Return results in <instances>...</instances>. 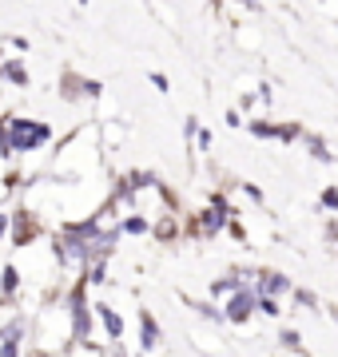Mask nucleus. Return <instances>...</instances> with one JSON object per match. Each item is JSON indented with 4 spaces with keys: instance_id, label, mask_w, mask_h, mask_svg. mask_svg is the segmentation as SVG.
<instances>
[{
    "instance_id": "17",
    "label": "nucleus",
    "mask_w": 338,
    "mask_h": 357,
    "mask_svg": "<svg viewBox=\"0 0 338 357\" xmlns=\"http://www.w3.org/2000/svg\"><path fill=\"white\" fill-rule=\"evenodd\" d=\"M13 234V211H0V243Z\"/></svg>"
},
{
    "instance_id": "13",
    "label": "nucleus",
    "mask_w": 338,
    "mask_h": 357,
    "mask_svg": "<svg viewBox=\"0 0 338 357\" xmlns=\"http://www.w3.org/2000/svg\"><path fill=\"white\" fill-rule=\"evenodd\" d=\"M279 345H283V349H291V354H302V349H307L299 330H283V333H279Z\"/></svg>"
},
{
    "instance_id": "2",
    "label": "nucleus",
    "mask_w": 338,
    "mask_h": 357,
    "mask_svg": "<svg viewBox=\"0 0 338 357\" xmlns=\"http://www.w3.org/2000/svg\"><path fill=\"white\" fill-rule=\"evenodd\" d=\"M8 139H13V155L24 159V155L44 151L56 139V131H52V123L32 119V115H8Z\"/></svg>"
},
{
    "instance_id": "3",
    "label": "nucleus",
    "mask_w": 338,
    "mask_h": 357,
    "mask_svg": "<svg viewBox=\"0 0 338 357\" xmlns=\"http://www.w3.org/2000/svg\"><path fill=\"white\" fill-rule=\"evenodd\" d=\"M235 222V206L223 199V195H215L207 206H199L196 218H191V234L196 238H203V243H211V238H219L223 230H231Z\"/></svg>"
},
{
    "instance_id": "19",
    "label": "nucleus",
    "mask_w": 338,
    "mask_h": 357,
    "mask_svg": "<svg viewBox=\"0 0 338 357\" xmlns=\"http://www.w3.org/2000/svg\"><path fill=\"white\" fill-rule=\"evenodd\" d=\"M239 4H243V8H251V13H255V8H259V0H239Z\"/></svg>"
},
{
    "instance_id": "18",
    "label": "nucleus",
    "mask_w": 338,
    "mask_h": 357,
    "mask_svg": "<svg viewBox=\"0 0 338 357\" xmlns=\"http://www.w3.org/2000/svg\"><path fill=\"white\" fill-rule=\"evenodd\" d=\"M152 88H156V91H168L171 84H168V76H163V72H152Z\"/></svg>"
},
{
    "instance_id": "9",
    "label": "nucleus",
    "mask_w": 338,
    "mask_h": 357,
    "mask_svg": "<svg viewBox=\"0 0 338 357\" xmlns=\"http://www.w3.org/2000/svg\"><path fill=\"white\" fill-rule=\"evenodd\" d=\"M159 345H163V330H159L156 314H147V310H143V314H140V349H143V354H156Z\"/></svg>"
},
{
    "instance_id": "1",
    "label": "nucleus",
    "mask_w": 338,
    "mask_h": 357,
    "mask_svg": "<svg viewBox=\"0 0 338 357\" xmlns=\"http://www.w3.org/2000/svg\"><path fill=\"white\" fill-rule=\"evenodd\" d=\"M100 167H104V135H100V123H91V128H80L52 155L48 175L64 178V183H96Z\"/></svg>"
},
{
    "instance_id": "15",
    "label": "nucleus",
    "mask_w": 338,
    "mask_h": 357,
    "mask_svg": "<svg viewBox=\"0 0 338 357\" xmlns=\"http://www.w3.org/2000/svg\"><path fill=\"white\" fill-rule=\"evenodd\" d=\"M295 302H299L302 310H323V302H318V294H311V290H295Z\"/></svg>"
},
{
    "instance_id": "14",
    "label": "nucleus",
    "mask_w": 338,
    "mask_h": 357,
    "mask_svg": "<svg viewBox=\"0 0 338 357\" xmlns=\"http://www.w3.org/2000/svg\"><path fill=\"white\" fill-rule=\"evenodd\" d=\"M0 159H13V139H8V115H0Z\"/></svg>"
},
{
    "instance_id": "7",
    "label": "nucleus",
    "mask_w": 338,
    "mask_h": 357,
    "mask_svg": "<svg viewBox=\"0 0 338 357\" xmlns=\"http://www.w3.org/2000/svg\"><path fill=\"white\" fill-rule=\"evenodd\" d=\"M28 337H32V326L20 318H13L8 326H0V357H16L28 345Z\"/></svg>"
},
{
    "instance_id": "20",
    "label": "nucleus",
    "mask_w": 338,
    "mask_h": 357,
    "mask_svg": "<svg viewBox=\"0 0 338 357\" xmlns=\"http://www.w3.org/2000/svg\"><path fill=\"white\" fill-rule=\"evenodd\" d=\"M80 4H88V0H80Z\"/></svg>"
},
{
    "instance_id": "11",
    "label": "nucleus",
    "mask_w": 338,
    "mask_h": 357,
    "mask_svg": "<svg viewBox=\"0 0 338 357\" xmlns=\"http://www.w3.org/2000/svg\"><path fill=\"white\" fill-rule=\"evenodd\" d=\"M0 79L8 84V88H28V68L20 60H0Z\"/></svg>"
},
{
    "instance_id": "5",
    "label": "nucleus",
    "mask_w": 338,
    "mask_h": 357,
    "mask_svg": "<svg viewBox=\"0 0 338 357\" xmlns=\"http://www.w3.org/2000/svg\"><path fill=\"white\" fill-rule=\"evenodd\" d=\"M60 96H64L68 103H96L100 96H104V84L84 79V76H76V72H68L64 84H60Z\"/></svg>"
},
{
    "instance_id": "21",
    "label": "nucleus",
    "mask_w": 338,
    "mask_h": 357,
    "mask_svg": "<svg viewBox=\"0 0 338 357\" xmlns=\"http://www.w3.org/2000/svg\"><path fill=\"white\" fill-rule=\"evenodd\" d=\"M323 4H326V0H323Z\"/></svg>"
},
{
    "instance_id": "12",
    "label": "nucleus",
    "mask_w": 338,
    "mask_h": 357,
    "mask_svg": "<svg viewBox=\"0 0 338 357\" xmlns=\"http://www.w3.org/2000/svg\"><path fill=\"white\" fill-rule=\"evenodd\" d=\"M259 314H263V318H279V314H283V298L259 294Z\"/></svg>"
},
{
    "instance_id": "4",
    "label": "nucleus",
    "mask_w": 338,
    "mask_h": 357,
    "mask_svg": "<svg viewBox=\"0 0 338 357\" xmlns=\"http://www.w3.org/2000/svg\"><path fill=\"white\" fill-rule=\"evenodd\" d=\"M219 306H223V318H227V326H247V321L259 314V290L247 282V286H239L235 294H227Z\"/></svg>"
},
{
    "instance_id": "16",
    "label": "nucleus",
    "mask_w": 338,
    "mask_h": 357,
    "mask_svg": "<svg viewBox=\"0 0 338 357\" xmlns=\"http://www.w3.org/2000/svg\"><path fill=\"white\" fill-rule=\"evenodd\" d=\"M318 206H326L330 215L338 211V187H323V195H318Z\"/></svg>"
},
{
    "instance_id": "10",
    "label": "nucleus",
    "mask_w": 338,
    "mask_h": 357,
    "mask_svg": "<svg viewBox=\"0 0 338 357\" xmlns=\"http://www.w3.org/2000/svg\"><path fill=\"white\" fill-rule=\"evenodd\" d=\"M24 290V270L8 262V266H0V302H16V294Z\"/></svg>"
},
{
    "instance_id": "8",
    "label": "nucleus",
    "mask_w": 338,
    "mask_h": 357,
    "mask_svg": "<svg viewBox=\"0 0 338 357\" xmlns=\"http://www.w3.org/2000/svg\"><path fill=\"white\" fill-rule=\"evenodd\" d=\"M96 321H100V330H104L108 342L116 345V354H124V345H119V337H124V314L112 302H96Z\"/></svg>"
},
{
    "instance_id": "6",
    "label": "nucleus",
    "mask_w": 338,
    "mask_h": 357,
    "mask_svg": "<svg viewBox=\"0 0 338 357\" xmlns=\"http://www.w3.org/2000/svg\"><path fill=\"white\" fill-rule=\"evenodd\" d=\"M251 286L259 294H271V298H295V282L286 278L283 270H255Z\"/></svg>"
}]
</instances>
